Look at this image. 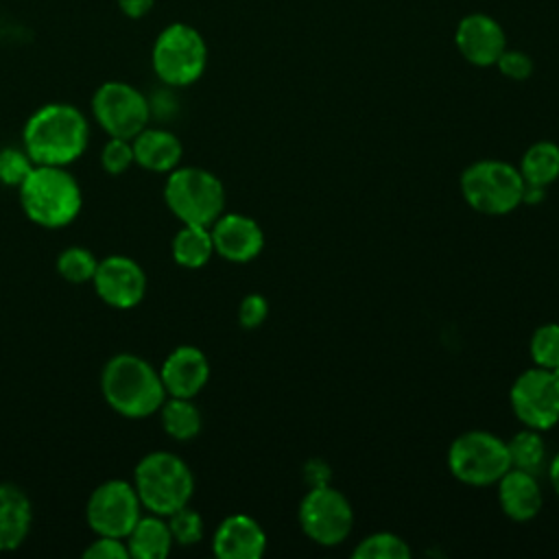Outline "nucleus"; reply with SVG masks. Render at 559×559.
I'll list each match as a JSON object with an SVG mask.
<instances>
[{
  "label": "nucleus",
  "instance_id": "f257e3e1",
  "mask_svg": "<svg viewBox=\"0 0 559 559\" xmlns=\"http://www.w3.org/2000/svg\"><path fill=\"white\" fill-rule=\"evenodd\" d=\"M24 151L39 166H68L90 142L85 114L70 103H46L35 109L22 129Z\"/></svg>",
  "mask_w": 559,
  "mask_h": 559
},
{
  "label": "nucleus",
  "instance_id": "f03ea898",
  "mask_svg": "<svg viewBox=\"0 0 559 559\" xmlns=\"http://www.w3.org/2000/svg\"><path fill=\"white\" fill-rule=\"evenodd\" d=\"M105 402L129 419H142L159 411L168 397L159 369L135 354L111 356L100 371Z\"/></svg>",
  "mask_w": 559,
  "mask_h": 559
},
{
  "label": "nucleus",
  "instance_id": "7ed1b4c3",
  "mask_svg": "<svg viewBox=\"0 0 559 559\" xmlns=\"http://www.w3.org/2000/svg\"><path fill=\"white\" fill-rule=\"evenodd\" d=\"M20 205L24 214L39 227L59 229L70 225L83 205L79 181L66 170V166H39L17 188Z\"/></svg>",
  "mask_w": 559,
  "mask_h": 559
},
{
  "label": "nucleus",
  "instance_id": "20e7f679",
  "mask_svg": "<svg viewBox=\"0 0 559 559\" xmlns=\"http://www.w3.org/2000/svg\"><path fill=\"white\" fill-rule=\"evenodd\" d=\"M133 487L142 509L168 518L190 502L194 476L183 459L166 450H155L144 454L135 465Z\"/></svg>",
  "mask_w": 559,
  "mask_h": 559
},
{
  "label": "nucleus",
  "instance_id": "39448f33",
  "mask_svg": "<svg viewBox=\"0 0 559 559\" xmlns=\"http://www.w3.org/2000/svg\"><path fill=\"white\" fill-rule=\"evenodd\" d=\"M164 201L183 225L210 227L225 210V188L205 168H173L164 183Z\"/></svg>",
  "mask_w": 559,
  "mask_h": 559
},
{
  "label": "nucleus",
  "instance_id": "423d86ee",
  "mask_svg": "<svg viewBox=\"0 0 559 559\" xmlns=\"http://www.w3.org/2000/svg\"><path fill=\"white\" fill-rule=\"evenodd\" d=\"M151 66L157 79L170 87L192 85L205 72L207 44L192 24L173 22L155 37Z\"/></svg>",
  "mask_w": 559,
  "mask_h": 559
},
{
  "label": "nucleus",
  "instance_id": "0eeeda50",
  "mask_svg": "<svg viewBox=\"0 0 559 559\" xmlns=\"http://www.w3.org/2000/svg\"><path fill=\"white\" fill-rule=\"evenodd\" d=\"M465 201L483 214H509L522 203L524 179L518 168L500 159H480L461 175Z\"/></svg>",
  "mask_w": 559,
  "mask_h": 559
},
{
  "label": "nucleus",
  "instance_id": "6e6552de",
  "mask_svg": "<svg viewBox=\"0 0 559 559\" xmlns=\"http://www.w3.org/2000/svg\"><path fill=\"white\" fill-rule=\"evenodd\" d=\"M92 116L109 138L133 140L148 127L151 105L135 85L105 81L92 96Z\"/></svg>",
  "mask_w": 559,
  "mask_h": 559
},
{
  "label": "nucleus",
  "instance_id": "1a4fd4ad",
  "mask_svg": "<svg viewBox=\"0 0 559 559\" xmlns=\"http://www.w3.org/2000/svg\"><path fill=\"white\" fill-rule=\"evenodd\" d=\"M450 472L467 485H491L511 467L507 441L485 430L456 437L448 452Z\"/></svg>",
  "mask_w": 559,
  "mask_h": 559
},
{
  "label": "nucleus",
  "instance_id": "9d476101",
  "mask_svg": "<svg viewBox=\"0 0 559 559\" xmlns=\"http://www.w3.org/2000/svg\"><path fill=\"white\" fill-rule=\"evenodd\" d=\"M142 515V502L133 483L111 478L100 483L87 498L85 518L96 535L124 539Z\"/></svg>",
  "mask_w": 559,
  "mask_h": 559
},
{
  "label": "nucleus",
  "instance_id": "9b49d317",
  "mask_svg": "<svg viewBox=\"0 0 559 559\" xmlns=\"http://www.w3.org/2000/svg\"><path fill=\"white\" fill-rule=\"evenodd\" d=\"M299 524L312 542L321 546H336L349 535L354 513L341 491L332 489L330 485H321L310 487L301 500Z\"/></svg>",
  "mask_w": 559,
  "mask_h": 559
},
{
  "label": "nucleus",
  "instance_id": "f8f14e48",
  "mask_svg": "<svg viewBox=\"0 0 559 559\" xmlns=\"http://www.w3.org/2000/svg\"><path fill=\"white\" fill-rule=\"evenodd\" d=\"M511 406L526 428H552L559 421V380L546 367L524 371L511 386Z\"/></svg>",
  "mask_w": 559,
  "mask_h": 559
},
{
  "label": "nucleus",
  "instance_id": "ddd939ff",
  "mask_svg": "<svg viewBox=\"0 0 559 559\" xmlns=\"http://www.w3.org/2000/svg\"><path fill=\"white\" fill-rule=\"evenodd\" d=\"M92 284L96 295L107 306L120 310L138 306L146 293L144 269L133 258L120 253L98 260V269L94 273Z\"/></svg>",
  "mask_w": 559,
  "mask_h": 559
},
{
  "label": "nucleus",
  "instance_id": "4468645a",
  "mask_svg": "<svg viewBox=\"0 0 559 559\" xmlns=\"http://www.w3.org/2000/svg\"><path fill=\"white\" fill-rule=\"evenodd\" d=\"M454 44L465 61L478 68H487L496 66L498 57L507 48V35L496 17L476 11L459 20Z\"/></svg>",
  "mask_w": 559,
  "mask_h": 559
},
{
  "label": "nucleus",
  "instance_id": "2eb2a0df",
  "mask_svg": "<svg viewBox=\"0 0 559 559\" xmlns=\"http://www.w3.org/2000/svg\"><path fill=\"white\" fill-rule=\"evenodd\" d=\"M214 253L229 262H249L264 247L262 227L245 214H221L212 225Z\"/></svg>",
  "mask_w": 559,
  "mask_h": 559
},
{
  "label": "nucleus",
  "instance_id": "dca6fc26",
  "mask_svg": "<svg viewBox=\"0 0 559 559\" xmlns=\"http://www.w3.org/2000/svg\"><path fill=\"white\" fill-rule=\"evenodd\" d=\"M159 378L168 395L194 397L210 378L207 356L194 345H179L164 358Z\"/></svg>",
  "mask_w": 559,
  "mask_h": 559
},
{
  "label": "nucleus",
  "instance_id": "f3484780",
  "mask_svg": "<svg viewBox=\"0 0 559 559\" xmlns=\"http://www.w3.org/2000/svg\"><path fill=\"white\" fill-rule=\"evenodd\" d=\"M264 548L266 535L262 526L245 513L225 518L212 537V550L218 559H258Z\"/></svg>",
  "mask_w": 559,
  "mask_h": 559
},
{
  "label": "nucleus",
  "instance_id": "a211bd4d",
  "mask_svg": "<svg viewBox=\"0 0 559 559\" xmlns=\"http://www.w3.org/2000/svg\"><path fill=\"white\" fill-rule=\"evenodd\" d=\"M498 500L511 520L524 522L535 518L542 509V489L535 474L509 467L498 480Z\"/></svg>",
  "mask_w": 559,
  "mask_h": 559
},
{
  "label": "nucleus",
  "instance_id": "6ab92c4d",
  "mask_svg": "<svg viewBox=\"0 0 559 559\" xmlns=\"http://www.w3.org/2000/svg\"><path fill=\"white\" fill-rule=\"evenodd\" d=\"M133 159L138 166L151 173H170L179 166L183 146L173 131L166 129H142L133 140Z\"/></svg>",
  "mask_w": 559,
  "mask_h": 559
},
{
  "label": "nucleus",
  "instance_id": "aec40b11",
  "mask_svg": "<svg viewBox=\"0 0 559 559\" xmlns=\"http://www.w3.org/2000/svg\"><path fill=\"white\" fill-rule=\"evenodd\" d=\"M33 507L28 496L11 483H0V552L15 550L28 535Z\"/></svg>",
  "mask_w": 559,
  "mask_h": 559
},
{
  "label": "nucleus",
  "instance_id": "412c9836",
  "mask_svg": "<svg viewBox=\"0 0 559 559\" xmlns=\"http://www.w3.org/2000/svg\"><path fill=\"white\" fill-rule=\"evenodd\" d=\"M129 559H166L173 548L168 522L162 515H140L129 535L124 537Z\"/></svg>",
  "mask_w": 559,
  "mask_h": 559
},
{
  "label": "nucleus",
  "instance_id": "4be33fe9",
  "mask_svg": "<svg viewBox=\"0 0 559 559\" xmlns=\"http://www.w3.org/2000/svg\"><path fill=\"white\" fill-rule=\"evenodd\" d=\"M214 255L210 227L183 225L173 238V258L183 269H201Z\"/></svg>",
  "mask_w": 559,
  "mask_h": 559
},
{
  "label": "nucleus",
  "instance_id": "5701e85b",
  "mask_svg": "<svg viewBox=\"0 0 559 559\" xmlns=\"http://www.w3.org/2000/svg\"><path fill=\"white\" fill-rule=\"evenodd\" d=\"M157 413L162 419V428L175 441H190L201 430V413L192 404V397L168 395Z\"/></svg>",
  "mask_w": 559,
  "mask_h": 559
},
{
  "label": "nucleus",
  "instance_id": "b1692460",
  "mask_svg": "<svg viewBox=\"0 0 559 559\" xmlns=\"http://www.w3.org/2000/svg\"><path fill=\"white\" fill-rule=\"evenodd\" d=\"M520 175L524 183L546 188L559 177V146L552 142H537L526 148Z\"/></svg>",
  "mask_w": 559,
  "mask_h": 559
},
{
  "label": "nucleus",
  "instance_id": "393cba45",
  "mask_svg": "<svg viewBox=\"0 0 559 559\" xmlns=\"http://www.w3.org/2000/svg\"><path fill=\"white\" fill-rule=\"evenodd\" d=\"M507 452H509L511 467L524 469L531 474H537L546 461V445L535 428H526L513 435V439L507 441Z\"/></svg>",
  "mask_w": 559,
  "mask_h": 559
},
{
  "label": "nucleus",
  "instance_id": "a878e982",
  "mask_svg": "<svg viewBox=\"0 0 559 559\" xmlns=\"http://www.w3.org/2000/svg\"><path fill=\"white\" fill-rule=\"evenodd\" d=\"M96 269H98V260L85 247H68L57 258V271L70 284L92 282Z\"/></svg>",
  "mask_w": 559,
  "mask_h": 559
},
{
  "label": "nucleus",
  "instance_id": "bb28decb",
  "mask_svg": "<svg viewBox=\"0 0 559 559\" xmlns=\"http://www.w3.org/2000/svg\"><path fill=\"white\" fill-rule=\"evenodd\" d=\"M354 557L358 559H406L411 557L408 544L393 533H373L365 537L356 548Z\"/></svg>",
  "mask_w": 559,
  "mask_h": 559
},
{
  "label": "nucleus",
  "instance_id": "cd10ccee",
  "mask_svg": "<svg viewBox=\"0 0 559 559\" xmlns=\"http://www.w3.org/2000/svg\"><path fill=\"white\" fill-rule=\"evenodd\" d=\"M166 522H168L173 542L179 546H192V544L201 542V537H203V520L188 504L177 509L175 513H170Z\"/></svg>",
  "mask_w": 559,
  "mask_h": 559
},
{
  "label": "nucleus",
  "instance_id": "c85d7f7f",
  "mask_svg": "<svg viewBox=\"0 0 559 559\" xmlns=\"http://www.w3.org/2000/svg\"><path fill=\"white\" fill-rule=\"evenodd\" d=\"M531 356L537 367L546 369H552L559 362V323H546L533 332Z\"/></svg>",
  "mask_w": 559,
  "mask_h": 559
},
{
  "label": "nucleus",
  "instance_id": "c756f323",
  "mask_svg": "<svg viewBox=\"0 0 559 559\" xmlns=\"http://www.w3.org/2000/svg\"><path fill=\"white\" fill-rule=\"evenodd\" d=\"M33 168H35V162L24 151V146L22 148L7 146L0 151V183L20 188Z\"/></svg>",
  "mask_w": 559,
  "mask_h": 559
},
{
  "label": "nucleus",
  "instance_id": "7c9ffc66",
  "mask_svg": "<svg viewBox=\"0 0 559 559\" xmlns=\"http://www.w3.org/2000/svg\"><path fill=\"white\" fill-rule=\"evenodd\" d=\"M131 164H135L131 140L109 138V142L100 151V166L109 175H122L124 170H129Z\"/></svg>",
  "mask_w": 559,
  "mask_h": 559
},
{
  "label": "nucleus",
  "instance_id": "2f4dec72",
  "mask_svg": "<svg viewBox=\"0 0 559 559\" xmlns=\"http://www.w3.org/2000/svg\"><path fill=\"white\" fill-rule=\"evenodd\" d=\"M496 66L507 79H513V81H524L533 74V59L524 50L504 48Z\"/></svg>",
  "mask_w": 559,
  "mask_h": 559
},
{
  "label": "nucleus",
  "instance_id": "473e14b6",
  "mask_svg": "<svg viewBox=\"0 0 559 559\" xmlns=\"http://www.w3.org/2000/svg\"><path fill=\"white\" fill-rule=\"evenodd\" d=\"M85 559H129L124 539L96 535V539L83 550Z\"/></svg>",
  "mask_w": 559,
  "mask_h": 559
},
{
  "label": "nucleus",
  "instance_id": "72a5a7b5",
  "mask_svg": "<svg viewBox=\"0 0 559 559\" xmlns=\"http://www.w3.org/2000/svg\"><path fill=\"white\" fill-rule=\"evenodd\" d=\"M266 314H269V304L258 293L247 295L238 306V321L242 328H249V330L258 328L266 319Z\"/></svg>",
  "mask_w": 559,
  "mask_h": 559
},
{
  "label": "nucleus",
  "instance_id": "f704fd0d",
  "mask_svg": "<svg viewBox=\"0 0 559 559\" xmlns=\"http://www.w3.org/2000/svg\"><path fill=\"white\" fill-rule=\"evenodd\" d=\"M304 480L310 485V487H321V485H330V467L328 463L319 461V459H312L304 465Z\"/></svg>",
  "mask_w": 559,
  "mask_h": 559
},
{
  "label": "nucleus",
  "instance_id": "c9c22d12",
  "mask_svg": "<svg viewBox=\"0 0 559 559\" xmlns=\"http://www.w3.org/2000/svg\"><path fill=\"white\" fill-rule=\"evenodd\" d=\"M116 2H118V9L122 11V15L131 17V20H140L151 13V9L155 7L157 0H116Z\"/></svg>",
  "mask_w": 559,
  "mask_h": 559
},
{
  "label": "nucleus",
  "instance_id": "e433bc0d",
  "mask_svg": "<svg viewBox=\"0 0 559 559\" xmlns=\"http://www.w3.org/2000/svg\"><path fill=\"white\" fill-rule=\"evenodd\" d=\"M550 483H552L555 491L559 493V452L550 461Z\"/></svg>",
  "mask_w": 559,
  "mask_h": 559
},
{
  "label": "nucleus",
  "instance_id": "4c0bfd02",
  "mask_svg": "<svg viewBox=\"0 0 559 559\" xmlns=\"http://www.w3.org/2000/svg\"><path fill=\"white\" fill-rule=\"evenodd\" d=\"M550 371H552V373H555V378H557V380H559V362H557V365H555V367H552V369H550Z\"/></svg>",
  "mask_w": 559,
  "mask_h": 559
}]
</instances>
